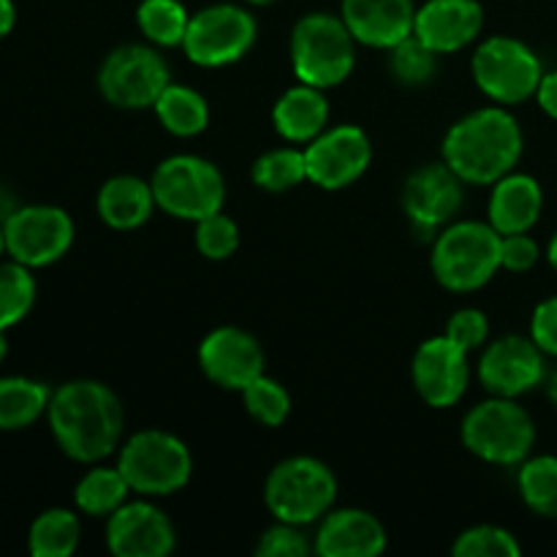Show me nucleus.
I'll list each match as a JSON object with an SVG mask.
<instances>
[{
  "instance_id": "f257e3e1",
  "label": "nucleus",
  "mask_w": 557,
  "mask_h": 557,
  "mask_svg": "<svg viewBox=\"0 0 557 557\" xmlns=\"http://www.w3.org/2000/svg\"><path fill=\"white\" fill-rule=\"evenodd\" d=\"M49 428L60 449L76 462H98L123 438V406L107 384L71 381L49 397Z\"/></svg>"
},
{
  "instance_id": "f03ea898",
  "label": "nucleus",
  "mask_w": 557,
  "mask_h": 557,
  "mask_svg": "<svg viewBox=\"0 0 557 557\" xmlns=\"http://www.w3.org/2000/svg\"><path fill=\"white\" fill-rule=\"evenodd\" d=\"M520 156V123L498 107L468 114L444 139V161L462 183H498L517 166Z\"/></svg>"
},
{
  "instance_id": "7ed1b4c3",
  "label": "nucleus",
  "mask_w": 557,
  "mask_h": 557,
  "mask_svg": "<svg viewBox=\"0 0 557 557\" xmlns=\"http://www.w3.org/2000/svg\"><path fill=\"white\" fill-rule=\"evenodd\" d=\"M504 234L493 223H451L433 245V272L449 292H476L500 270Z\"/></svg>"
},
{
  "instance_id": "20e7f679",
  "label": "nucleus",
  "mask_w": 557,
  "mask_h": 557,
  "mask_svg": "<svg viewBox=\"0 0 557 557\" xmlns=\"http://www.w3.org/2000/svg\"><path fill=\"white\" fill-rule=\"evenodd\" d=\"M354 41L343 16L324 11L302 16L292 30L294 74L321 90L341 85L354 71Z\"/></svg>"
},
{
  "instance_id": "39448f33",
  "label": "nucleus",
  "mask_w": 557,
  "mask_h": 557,
  "mask_svg": "<svg viewBox=\"0 0 557 557\" xmlns=\"http://www.w3.org/2000/svg\"><path fill=\"white\" fill-rule=\"evenodd\" d=\"M337 498V482L315 457H288L272 468L264 484V500L277 522L310 525L330 511Z\"/></svg>"
},
{
  "instance_id": "423d86ee",
  "label": "nucleus",
  "mask_w": 557,
  "mask_h": 557,
  "mask_svg": "<svg viewBox=\"0 0 557 557\" xmlns=\"http://www.w3.org/2000/svg\"><path fill=\"white\" fill-rule=\"evenodd\" d=\"M536 441L531 413L517 406L515 397H493L479 403L462 419V444L482 460L495 466H517L525 460Z\"/></svg>"
},
{
  "instance_id": "0eeeda50",
  "label": "nucleus",
  "mask_w": 557,
  "mask_h": 557,
  "mask_svg": "<svg viewBox=\"0 0 557 557\" xmlns=\"http://www.w3.org/2000/svg\"><path fill=\"white\" fill-rule=\"evenodd\" d=\"M117 468L123 471L131 493L172 495L188 484L194 457L177 435L141 430L123 444Z\"/></svg>"
},
{
  "instance_id": "6e6552de",
  "label": "nucleus",
  "mask_w": 557,
  "mask_h": 557,
  "mask_svg": "<svg viewBox=\"0 0 557 557\" xmlns=\"http://www.w3.org/2000/svg\"><path fill=\"white\" fill-rule=\"evenodd\" d=\"M150 185L156 205L183 221H201L212 212H221L226 199L223 174L199 156L166 158L156 169Z\"/></svg>"
},
{
  "instance_id": "1a4fd4ad",
  "label": "nucleus",
  "mask_w": 557,
  "mask_h": 557,
  "mask_svg": "<svg viewBox=\"0 0 557 557\" xmlns=\"http://www.w3.org/2000/svg\"><path fill=\"white\" fill-rule=\"evenodd\" d=\"M256 41V20L234 3H215L190 16L183 49L190 63L205 69L237 63Z\"/></svg>"
},
{
  "instance_id": "9d476101",
  "label": "nucleus",
  "mask_w": 557,
  "mask_h": 557,
  "mask_svg": "<svg viewBox=\"0 0 557 557\" xmlns=\"http://www.w3.org/2000/svg\"><path fill=\"white\" fill-rule=\"evenodd\" d=\"M169 85L172 76L166 60L156 49L141 44H125L114 49L98 71V87L103 98L120 109L156 107Z\"/></svg>"
},
{
  "instance_id": "9b49d317",
  "label": "nucleus",
  "mask_w": 557,
  "mask_h": 557,
  "mask_svg": "<svg viewBox=\"0 0 557 557\" xmlns=\"http://www.w3.org/2000/svg\"><path fill=\"white\" fill-rule=\"evenodd\" d=\"M473 76L484 96L498 103H522L542 85V63L528 44L509 36L487 38L473 58Z\"/></svg>"
},
{
  "instance_id": "f8f14e48",
  "label": "nucleus",
  "mask_w": 557,
  "mask_h": 557,
  "mask_svg": "<svg viewBox=\"0 0 557 557\" xmlns=\"http://www.w3.org/2000/svg\"><path fill=\"white\" fill-rule=\"evenodd\" d=\"M3 237L11 259L25 267H47L71 248L74 223L60 207H20L5 218Z\"/></svg>"
},
{
  "instance_id": "ddd939ff",
  "label": "nucleus",
  "mask_w": 557,
  "mask_h": 557,
  "mask_svg": "<svg viewBox=\"0 0 557 557\" xmlns=\"http://www.w3.org/2000/svg\"><path fill=\"white\" fill-rule=\"evenodd\" d=\"M373 147L368 134L357 125H337L315 136L305 150L308 180L319 188L341 190L357 183L370 166Z\"/></svg>"
},
{
  "instance_id": "4468645a",
  "label": "nucleus",
  "mask_w": 557,
  "mask_h": 557,
  "mask_svg": "<svg viewBox=\"0 0 557 557\" xmlns=\"http://www.w3.org/2000/svg\"><path fill=\"white\" fill-rule=\"evenodd\" d=\"M413 386L419 397L433 408H449L466 395L471 381L468 351L449 335L430 337L413 354Z\"/></svg>"
},
{
  "instance_id": "2eb2a0df",
  "label": "nucleus",
  "mask_w": 557,
  "mask_h": 557,
  "mask_svg": "<svg viewBox=\"0 0 557 557\" xmlns=\"http://www.w3.org/2000/svg\"><path fill=\"white\" fill-rule=\"evenodd\" d=\"M544 351L533 337L506 335L484 351L479 362V381L495 397H517L536 389L544 381Z\"/></svg>"
},
{
  "instance_id": "dca6fc26",
  "label": "nucleus",
  "mask_w": 557,
  "mask_h": 557,
  "mask_svg": "<svg viewBox=\"0 0 557 557\" xmlns=\"http://www.w3.org/2000/svg\"><path fill=\"white\" fill-rule=\"evenodd\" d=\"M199 364L212 384L243 392L264 375V351L250 332L239 326H218L201 341Z\"/></svg>"
},
{
  "instance_id": "f3484780",
  "label": "nucleus",
  "mask_w": 557,
  "mask_h": 557,
  "mask_svg": "<svg viewBox=\"0 0 557 557\" xmlns=\"http://www.w3.org/2000/svg\"><path fill=\"white\" fill-rule=\"evenodd\" d=\"M174 525L158 506L123 504L107 522V544L117 557H163L174 549Z\"/></svg>"
},
{
  "instance_id": "a211bd4d",
  "label": "nucleus",
  "mask_w": 557,
  "mask_h": 557,
  "mask_svg": "<svg viewBox=\"0 0 557 557\" xmlns=\"http://www.w3.org/2000/svg\"><path fill=\"white\" fill-rule=\"evenodd\" d=\"M403 207L419 232H435L462 207V180L446 161L417 169L403 188Z\"/></svg>"
},
{
  "instance_id": "6ab92c4d",
  "label": "nucleus",
  "mask_w": 557,
  "mask_h": 557,
  "mask_svg": "<svg viewBox=\"0 0 557 557\" xmlns=\"http://www.w3.org/2000/svg\"><path fill=\"white\" fill-rule=\"evenodd\" d=\"M484 25L479 0H428L417 9L413 36L422 38L433 52L446 54L468 47Z\"/></svg>"
},
{
  "instance_id": "aec40b11",
  "label": "nucleus",
  "mask_w": 557,
  "mask_h": 557,
  "mask_svg": "<svg viewBox=\"0 0 557 557\" xmlns=\"http://www.w3.org/2000/svg\"><path fill=\"white\" fill-rule=\"evenodd\" d=\"M343 20L359 44L392 49L413 33V0H343Z\"/></svg>"
},
{
  "instance_id": "412c9836",
  "label": "nucleus",
  "mask_w": 557,
  "mask_h": 557,
  "mask_svg": "<svg viewBox=\"0 0 557 557\" xmlns=\"http://www.w3.org/2000/svg\"><path fill=\"white\" fill-rule=\"evenodd\" d=\"M313 549L324 557H375L386 549V531L370 511H332L315 533Z\"/></svg>"
},
{
  "instance_id": "4be33fe9",
  "label": "nucleus",
  "mask_w": 557,
  "mask_h": 557,
  "mask_svg": "<svg viewBox=\"0 0 557 557\" xmlns=\"http://www.w3.org/2000/svg\"><path fill=\"white\" fill-rule=\"evenodd\" d=\"M542 185L528 174H506L490 196V223L500 234L531 232L542 215Z\"/></svg>"
},
{
  "instance_id": "5701e85b",
  "label": "nucleus",
  "mask_w": 557,
  "mask_h": 557,
  "mask_svg": "<svg viewBox=\"0 0 557 557\" xmlns=\"http://www.w3.org/2000/svg\"><path fill=\"white\" fill-rule=\"evenodd\" d=\"M156 207L152 185H147L139 177H131V174L107 180L103 188L98 190V215L107 226L117 228V232L145 226Z\"/></svg>"
},
{
  "instance_id": "b1692460",
  "label": "nucleus",
  "mask_w": 557,
  "mask_h": 557,
  "mask_svg": "<svg viewBox=\"0 0 557 557\" xmlns=\"http://www.w3.org/2000/svg\"><path fill=\"white\" fill-rule=\"evenodd\" d=\"M326 120H330V103H326L321 87L297 85L281 96V101L272 109V123L277 134L288 141H313L324 134Z\"/></svg>"
},
{
  "instance_id": "393cba45",
  "label": "nucleus",
  "mask_w": 557,
  "mask_h": 557,
  "mask_svg": "<svg viewBox=\"0 0 557 557\" xmlns=\"http://www.w3.org/2000/svg\"><path fill=\"white\" fill-rule=\"evenodd\" d=\"M156 114L163 128L174 136L201 134L210 120L205 98L185 85H169L156 101Z\"/></svg>"
},
{
  "instance_id": "a878e982",
  "label": "nucleus",
  "mask_w": 557,
  "mask_h": 557,
  "mask_svg": "<svg viewBox=\"0 0 557 557\" xmlns=\"http://www.w3.org/2000/svg\"><path fill=\"white\" fill-rule=\"evenodd\" d=\"M49 389L30 379H0V430H22L49 408Z\"/></svg>"
},
{
  "instance_id": "bb28decb",
  "label": "nucleus",
  "mask_w": 557,
  "mask_h": 557,
  "mask_svg": "<svg viewBox=\"0 0 557 557\" xmlns=\"http://www.w3.org/2000/svg\"><path fill=\"white\" fill-rule=\"evenodd\" d=\"M131 487L120 468H92L76 484V506L90 517H109L125 504Z\"/></svg>"
},
{
  "instance_id": "cd10ccee",
  "label": "nucleus",
  "mask_w": 557,
  "mask_h": 557,
  "mask_svg": "<svg viewBox=\"0 0 557 557\" xmlns=\"http://www.w3.org/2000/svg\"><path fill=\"white\" fill-rule=\"evenodd\" d=\"M139 30L158 47H183L190 14L180 0H141L136 9Z\"/></svg>"
},
{
  "instance_id": "c85d7f7f",
  "label": "nucleus",
  "mask_w": 557,
  "mask_h": 557,
  "mask_svg": "<svg viewBox=\"0 0 557 557\" xmlns=\"http://www.w3.org/2000/svg\"><path fill=\"white\" fill-rule=\"evenodd\" d=\"M79 520L69 509H49L33 522L30 553L36 557H69L79 547Z\"/></svg>"
},
{
  "instance_id": "c756f323",
  "label": "nucleus",
  "mask_w": 557,
  "mask_h": 557,
  "mask_svg": "<svg viewBox=\"0 0 557 557\" xmlns=\"http://www.w3.org/2000/svg\"><path fill=\"white\" fill-rule=\"evenodd\" d=\"M36 302V281L20 261L0 264V330L20 324Z\"/></svg>"
},
{
  "instance_id": "7c9ffc66",
  "label": "nucleus",
  "mask_w": 557,
  "mask_h": 557,
  "mask_svg": "<svg viewBox=\"0 0 557 557\" xmlns=\"http://www.w3.org/2000/svg\"><path fill=\"white\" fill-rule=\"evenodd\" d=\"M520 495L542 517H557V457H533L520 471Z\"/></svg>"
},
{
  "instance_id": "2f4dec72",
  "label": "nucleus",
  "mask_w": 557,
  "mask_h": 557,
  "mask_svg": "<svg viewBox=\"0 0 557 557\" xmlns=\"http://www.w3.org/2000/svg\"><path fill=\"white\" fill-rule=\"evenodd\" d=\"M253 180L259 188L270 190V194H281V190L294 188L302 180H308L305 152L294 150V147H281V150L264 152L253 163Z\"/></svg>"
},
{
  "instance_id": "473e14b6",
  "label": "nucleus",
  "mask_w": 557,
  "mask_h": 557,
  "mask_svg": "<svg viewBox=\"0 0 557 557\" xmlns=\"http://www.w3.org/2000/svg\"><path fill=\"white\" fill-rule=\"evenodd\" d=\"M243 397L250 417L256 422L267 424V428H281L286 422L288 411H292V397H288V392L277 381L267 379V375H259L256 381H250L243 389Z\"/></svg>"
},
{
  "instance_id": "72a5a7b5",
  "label": "nucleus",
  "mask_w": 557,
  "mask_h": 557,
  "mask_svg": "<svg viewBox=\"0 0 557 557\" xmlns=\"http://www.w3.org/2000/svg\"><path fill=\"white\" fill-rule=\"evenodd\" d=\"M435 58H438V52H433L422 38L411 33V36L392 47V74L403 85H424L428 79H433L435 69H438Z\"/></svg>"
},
{
  "instance_id": "f704fd0d",
  "label": "nucleus",
  "mask_w": 557,
  "mask_h": 557,
  "mask_svg": "<svg viewBox=\"0 0 557 557\" xmlns=\"http://www.w3.org/2000/svg\"><path fill=\"white\" fill-rule=\"evenodd\" d=\"M522 547L506 528L476 525L468 528L451 547L455 557H517Z\"/></svg>"
},
{
  "instance_id": "c9c22d12",
  "label": "nucleus",
  "mask_w": 557,
  "mask_h": 557,
  "mask_svg": "<svg viewBox=\"0 0 557 557\" xmlns=\"http://www.w3.org/2000/svg\"><path fill=\"white\" fill-rule=\"evenodd\" d=\"M239 245V228L223 212H212V215L196 221V248L201 256L212 261L228 259Z\"/></svg>"
},
{
  "instance_id": "e433bc0d",
  "label": "nucleus",
  "mask_w": 557,
  "mask_h": 557,
  "mask_svg": "<svg viewBox=\"0 0 557 557\" xmlns=\"http://www.w3.org/2000/svg\"><path fill=\"white\" fill-rule=\"evenodd\" d=\"M446 335H449L457 346H462L468 354H471L487 343L490 321L482 310L462 308L457 310V313H451L449 324H446Z\"/></svg>"
},
{
  "instance_id": "4c0bfd02",
  "label": "nucleus",
  "mask_w": 557,
  "mask_h": 557,
  "mask_svg": "<svg viewBox=\"0 0 557 557\" xmlns=\"http://www.w3.org/2000/svg\"><path fill=\"white\" fill-rule=\"evenodd\" d=\"M308 553V539L302 536L299 525H292V522H277L261 536L259 547H256V555L261 557H305Z\"/></svg>"
},
{
  "instance_id": "58836bf2",
  "label": "nucleus",
  "mask_w": 557,
  "mask_h": 557,
  "mask_svg": "<svg viewBox=\"0 0 557 557\" xmlns=\"http://www.w3.org/2000/svg\"><path fill=\"white\" fill-rule=\"evenodd\" d=\"M536 261H539L536 239L528 237L525 232L504 234V243H500V267H504V270L528 272L536 267Z\"/></svg>"
},
{
  "instance_id": "ea45409f",
  "label": "nucleus",
  "mask_w": 557,
  "mask_h": 557,
  "mask_svg": "<svg viewBox=\"0 0 557 557\" xmlns=\"http://www.w3.org/2000/svg\"><path fill=\"white\" fill-rule=\"evenodd\" d=\"M531 337L544 354L557 357V297L547 299V302L533 310Z\"/></svg>"
},
{
  "instance_id": "a19ab883",
  "label": "nucleus",
  "mask_w": 557,
  "mask_h": 557,
  "mask_svg": "<svg viewBox=\"0 0 557 557\" xmlns=\"http://www.w3.org/2000/svg\"><path fill=\"white\" fill-rule=\"evenodd\" d=\"M536 98H539V107H542L549 117L557 120V71L542 76V85H539Z\"/></svg>"
},
{
  "instance_id": "79ce46f5",
  "label": "nucleus",
  "mask_w": 557,
  "mask_h": 557,
  "mask_svg": "<svg viewBox=\"0 0 557 557\" xmlns=\"http://www.w3.org/2000/svg\"><path fill=\"white\" fill-rule=\"evenodd\" d=\"M14 20H16L14 0H0V38L9 36L11 27H14Z\"/></svg>"
},
{
  "instance_id": "37998d69",
  "label": "nucleus",
  "mask_w": 557,
  "mask_h": 557,
  "mask_svg": "<svg viewBox=\"0 0 557 557\" xmlns=\"http://www.w3.org/2000/svg\"><path fill=\"white\" fill-rule=\"evenodd\" d=\"M544 384H547V397L553 400V406L557 408V370H553L549 375H544Z\"/></svg>"
},
{
  "instance_id": "c03bdc74",
  "label": "nucleus",
  "mask_w": 557,
  "mask_h": 557,
  "mask_svg": "<svg viewBox=\"0 0 557 557\" xmlns=\"http://www.w3.org/2000/svg\"><path fill=\"white\" fill-rule=\"evenodd\" d=\"M547 256H549V264L555 267L557 270V234L553 237V243H549V250H547Z\"/></svg>"
},
{
  "instance_id": "a18cd8bd",
  "label": "nucleus",
  "mask_w": 557,
  "mask_h": 557,
  "mask_svg": "<svg viewBox=\"0 0 557 557\" xmlns=\"http://www.w3.org/2000/svg\"><path fill=\"white\" fill-rule=\"evenodd\" d=\"M5 357V341H3V330H0V362H3Z\"/></svg>"
},
{
  "instance_id": "49530a36",
  "label": "nucleus",
  "mask_w": 557,
  "mask_h": 557,
  "mask_svg": "<svg viewBox=\"0 0 557 557\" xmlns=\"http://www.w3.org/2000/svg\"><path fill=\"white\" fill-rule=\"evenodd\" d=\"M248 3H253V5H270V3H275V0H248Z\"/></svg>"
},
{
  "instance_id": "de8ad7c7",
  "label": "nucleus",
  "mask_w": 557,
  "mask_h": 557,
  "mask_svg": "<svg viewBox=\"0 0 557 557\" xmlns=\"http://www.w3.org/2000/svg\"><path fill=\"white\" fill-rule=\"evenodd\" d=\"M5 250V237H3V226H0V253Z\"/></svg>"
}]
</instances>
